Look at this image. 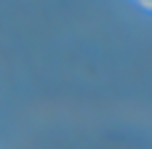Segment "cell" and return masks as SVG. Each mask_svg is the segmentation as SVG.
Masks as SVG:
<instances>
[{
    "label": "cell",
    "mask_w": 152,
    "mask_h": 149,
    "mask_svg": "<svg viewBox=\"0 0 152 149\" xmlns=\"http://www.w3.org/2000/svg\"><path fill=\"white\" fill-rule=\"evenodd\" d=\"M142 3H150V0H142Z\"/></svg>",
    "instance_id": "obj_1"
}]
</instances>
